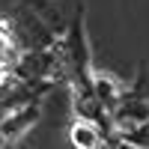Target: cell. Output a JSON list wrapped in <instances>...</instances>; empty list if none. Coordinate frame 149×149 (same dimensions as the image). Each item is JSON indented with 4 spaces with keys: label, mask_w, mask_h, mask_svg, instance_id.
<instances>
[{
    "label": "cell",
    "mask_w": 149,
    "mask_h": 149,
    "mask_svg": "<svg viewBox=\"0 0 149 149\" xmlns=\"http://www.w3.org/2000/svg\"><path fill=\"white\" fill-rule=\"evenodd\" d=\"M72 140L78 143L81 149H90V146H95V131H93L90 125H78L74 134H72Z\"/></svg>",
    "instance_id": "cell-1"
},
{
    "label": "cell",
    "mask_w": 149,
    "mask_h": 149,
    "mask_svg": "<svg viewBox=\"0 0 149 149\" xmlns=\"http://www.w3.org/2000/svg\"><path fill=\"white\" fill-rule=\"evenodd\" d=\"M3 54H6V39L0 36V60H3Z\"/></svg>",
    "instance_id": "cell-2"
}]
</instances>
